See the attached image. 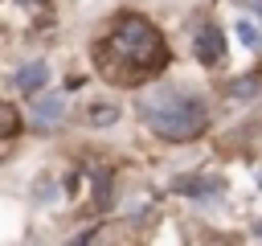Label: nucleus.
<instances>
[{
	"mask_svg": "<svg viewBox=\"0 0 262 246\" xmlns=\"http://www.w3.org/2000/svg\"><path fill=\"white\" fill-rule=\"evenodd\" d=\"M94 205H98V209L111 205V172H106V168L94 172Z\"/></svg>",
	"mask_w": 262,
	"mask_h": 246,
	"instance_id": "0eeeda50",
	"label": "nucleus"
},
{
	"mask_svg": "<svg viewBox=\"0 0 262 246\" xmlns=\"http://www.w3.org/2000/svg\"><path fill=\"white\" fill-rule=\"evenodd\" d=\"M237 37H242V45H250V49L258 45V29H254L250 20H237Z\"/></svg>",
	"mask_w": 262,
	"mask_h": 246,
	"instance_id": "9b49d317",
	"label": "nucleus"
},
{
	"mask_svg": "<svg viewBox=\"0 0 262 246\" xmlns=\"http://www.w3.org/2000/svg\"><path fill=\"white\" fill-rule=\"evenodd\" d=\"M217 189H221V180H209V176H201V180H180V193H188V197H217Z\"/></svg>",
	"mask_w": 262,
	"mask_h": 246,
	"instance_id": "423d86ee",
	"label": "nucleus"
},
{
	"mask_svg": "<svg viewBox=\"0 0 262 246\" xmlns=\"http://www.w3.org/2000/svg\"><path fill=\"white\" fill-rule=\"evenodd\" d=\"M229 94H233V98H250V94H258V78H237V82L229 86Z\"/></svg>",
	"mask_w": 262,
	"mask_h": 246,
	"instance_id": "6e6552de",
	"label": "nucleus"
},
{
	"mask_svg": "<svg viewBox=\"0 0 262 246\" xmlns=\"http://www.w3.org/2000/svg\"><path fill=\"white\" fill-rule=\"evenodd\" d=\"M139 115H143V123L156 135L176 139V144L205 131V107L196 98L180 94V90H151V94H143L139 98Z\"/></svg>",
	"mask_w": 262,
	"mask_h": 246,
	"instance_id": "f03ea898",
	"label": "nucleus"
},
{
	"mask_svg": "<svg viewBox=\"0 0 262 246\" xmlns=\"http://www.w3.org/2000/svg\"><path fill=\"white\" fill-rule=\"evenodd\" d=\"M164 61H168V45L143 16H123L115 33L102 41V66L119 82H139L156 74Z\"/></svg>",
	"mask_w": 262,
	"mask_h": 246,
	"instance_id": "f257e3e1",
	"label": "nucleus"
},
{
	"mask_svg": "<svg viewBox=\"0 0 262 246\" xmlns=\"http://www.w3.org/2000/svg\"><path fill=\"white\" fill-rule=\"evenodd\" d=\"M192 53H196L205 66H217V61L225 57V37H221V29L209 25V20H201V25L192 29Z\"/></svg>",
	"mask_w": 262,
	"mask_h": 246,
	"instance_id": "7ed1b4c3",
	"label": "nucleus"
},
{
	"mask_svg": "<svg viewBox=\"0 0 262 246\" xmlns=\"http://www.w3.org/2000/svg\"><path fill=\"white\" fill-rule=\"evenodd\" d=\"M61 115H66V98H61V94H41V98H33V123H37V127H53V123H61Z\"/></svg>",
	"mask_w": 262,
	"mask_h": 246,
	"instance_id": "20e7f679",
	"label": "nucleus"
},
{
	"mask_svg": "<svg viewBox=\"0 0 262 246\" xmlns=\"http://www.w3.org/2000/svg\"><path fill=\"white\" fill-rule=\"evenodd\" d=\"M111 119H119L115 107H94V111H90V123H94V127H106Z\"/></svg>",
	"mask_w": 262,
	"mask_h": 246,
	"instance_id": "9d476101",
	"label": "nucleus"
},
{
	"mask_svg": "<svg viewBox=\"0 0 262 246\" xmlns=\"http://www.w3.org/2000/svg\"><path fill=\"white\" fill-rule=\"evenodd\" d=\"M254 234H258V238H262V221H258V225H254Z\"/></svg>",
	"mask_w": 262,
	"mask_h": 246,
	"instance_id": "f8f14e48",
	"label": "nucleus"
},
{
	"mask_svg": "<svg viewBox=\"0 0 262 246\" xmlns=\"http://www.w3.org/2000/svg\"><path fill=\"white\" fill-rule=\"evenodd\" d=\"M20 123H16V111L8 107V102H0V135H12Z\"/></svg>",
	"mask_w": 262,
	"mask_h": 246,
	"instance_id": "1a4fd4ad",
	"label": "nucleus"
},
{
	"mask_svg": "<svg viewBox=\"0 0 262 246\" xmlns=\"http://www.w3.org/2000/svg\"><path fill=\"white\" fill-rule=\"evenodd\" d=\"M45 78H49V66H45V61H29V66L16 70V90H25V94L33 98V90H41Z\"/></svg>",
	"mask_w": 262,
	"mask_h": 246,
	"instance_id": "39448f33",
	"label": "nucleus"
}]
</instances>
